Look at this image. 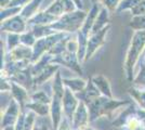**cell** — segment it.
<instances>
[{
  "label": "cell",
  "mask_w": 145,
  "mask_h": 130,
  "mask_svg": "<svg viewBox=\"0 0 145 130\" xmlns=\"http://www.w3.org/2000/svg\"><path fill=\"white\" fill-rule=\"evenodd\" d=\"M145 49V31H134L125 59V74L128 81L132 82L134 79V67L139 62L140 56Z\"/></svg>",
  "instance_id": "6da1fadb"
},
{
  "label": "cell",
  "mask_w": 145,
  "mask_h": 130,
  "mask_svg": "<svg viewBox=\"0 0 145 130\" xmlns=\"http://www.w3.org/2000/svg\"><path fill=\"white\" fill-rule=\"evenodd\" d=\"M131 103L132 102L129 100L120 101V100L114 99V98H107V97L101 95L88 106L89 115H90V123H93L101 117L113 116L115 114L116 110H118L120 107H125Z\"/></svg>",
  "instance_id": "7a4b0ae2"
},
{
  "label": "cell",
  "mask_w": 145,
  "mask_h": 130,
  "mask_svg": "<svg viewBox=\"0 0 145 130\" xmlns=\"http://www.w3.org/2000/svg\"><path fill=\"white\" fill-rule=\"evenodd\" d=\"M87 14L88 12L84 10H77L75 12L66 13L63 16H61L55 23L50 25V27L57 33H65V34L78 33L85 23Z\"/></svg>",
  "instance_id": "3957f363"
},
{
  "label": "cell",
  "mask_w": 145,
  "mask_h": 130,
  "mask_svg": "<svg viewBox=\"0 0 145 130\" xmlns=\"http://www.w3.org/2000/svg\"><path fill=\"white\" fill-rule=\"evenodd\" d=\"M52 64H56L60 66L69 68L71 71L75 72L77 75L81 76L84 74L82 68H81V63L79 62L78 57L76 53H69V52H64L60 56H53L52 59Z\"/></svg>",
  "instance_id": "277c9868"
},
{
  "label": "cell",
  "mask_w": 145,
  "mask_h": 130,
  "mask_svg": "<svg viewBox=\"0 0 145 130\" xmlns=\"http://www.w3.org/2000/svg\"><path fill=\"white\" fill-rule=\"evenodd\" d=\"M109 28H110V25L106 26L105 28H103L102 31H100L99 33H97V34H93V35H90V36H89L85 63L88 62L91 57L97 53V51H99L100 48L105 43V40H106L105 37H106L107 33H108Z\"/></svg>",
  "instance_id": "5b68a950"
},
{
  "label": "cell",
  "mask_w": 145,
  "mask_h": 130,
  "mask_svg": "<svg viewBox=\"0 0 145 130\" xmlns=\"http://www.w3.org/2000/svg\"><path fill=\"white\" fill-rule=\"evenodd\" d=\"M27 28H28L27 21L23 19L21 14L1 22V26H0V29L2 33H7V34L12 33V34H20V35L28 31Z\"/></svg>",
  "instance_id": "8992f818"
},
{
  "label": "cell",
  "mask_w": 145,
  "mask_h": 130,
  "mask_svg": "<svg viewBox=\"0 0 145 130\" xmlns=\"http://www.w3.org/2000/svg\"><path fill=\"white\" fill-rule=\"evenodd\" d=\"M89 123H90L89 108L84 102H80L72 117V130H84L89 126Z\"/></svg>",
  "instance_id": "52a82bcc"
},
{
  "label": "cell",
  "mask_w": 145,
  "mask_h": 130,
  "mask_svg": "<svg viewBox=\"0 0 145 130\" xmlns=\"http://www.w3.org/2000/svg\"><path fill=\"white\" fill-rule=\"evenodd\" d=\"M22 113V108L18 102L14 99H11L9 105L7 106L6 111L2 115L1 119V129L14 126L16 120H18L20 114Z\"/></svg>",
  "instance_id": "ba28073f"
},
{
  "label": "cell",
  "mask_w": 145,
  "mask_h": 130,
  "mask_svg": "<svg viewBox=\"0 0 145 130\" xmlns=\"http://www.w3.org/2000/svg\"><path fill=\"white\" fill-rule=\"evenodd\" d=\"M33 59V48L26 47L24 44H20L14 50L6 52L5 63L6 62H18V61H28L31 63ZM5 65V64H3ZM3 67V66H2ZM1 67V68H2Z\"/></svg>",
  "instance_id": "9c48e42d"
},
{
  "label": "cell",
  "mask_w": 145,
  "mask_h": 130,
  "mask_svg": "<svg viewBox=\"0 0 145 130\" xmlns=\"http://www.w3.org/2000/svg\"><path fill=\"white\" fill-rule=\"evenodd\" d=\"M79 103L80 101L77 99L76 94L66 88L64 97H63V112H64V116L69 120L71 124H72L74 114L77 110Z\"/></svg>",
  "instance_id": "30bf717a"
},
{
  "label": "cell",
  "mask_w": 145,
  "mask_h": 130,
  "mask_svg": "<svg viewBox=\"0 0 145 130\" xmlns=\"http://www.w3.org/2000/svg\"><path fill=\"white\" fill-rule=\"evenodd\" d=\"M52 102H51V112H50V116H51V122H52V127L53 130L59 129L62 119L64 117V112H63V99L52 94Z\"/></svg>",
  "instance_id": "8fae6325"
},
{
  "label": "cell",
  "mask_w": 145,
  "mask_h": 130,
  "mask_svg": "<svg viewBox=\"0 0 145 130\" xmlns=\"http://www.w3.org/2000/svg\"><path fill=\"white\" fill-rule=\"evenodd\" d=\"M102 94L99 91L97 87L94 86V84L92 82L91 78L88 80V85L85 88V90H82L81 92L76 93V97L80 102H84L86 105L89 106L94 101L95 99H97L99 97H101Z\"/></svg>",
  "instance_id": "7c38bea8"
},
{
  "label": "cell",
  "mask_w": 145,
  "mask_h": 130,
  "mask_svg": "<svg viewBox=\"0 0 145 130\" xmlns=\"http://www.w3.org/2000/svg\"><path fill=\"white\" fill-rule=\"evenodd\" d=\"M102 3H92V7L89 10V12L87 14V18L85 20V23L82 25L80 31L82 34H85L86 36H90L92 28H93V25L97 21V18L99 15V13L102 9Z\"/></svg>",
  "instance_id": "4fadbf2b"
},
{
  "label": "cell",
  "mask_w": 145,
  "mask_h": 130,
  "mask_svg": "<svg viewBox=\"0 0 145 130\" xmlns=\"http://www.w3.org/2000/svg\"><path fill=\"white\" fill-rule=\"evenodd\" d=\"M10 80L18 84V85H20V86L25 88V89H27L28 91L34 89V76L31 74L30 66L23 69V71H20L13 77H11Z\"/></svg>",
  "instance_id": "5bb4252c"
},
{
  "label": "cell",
  "mask_w": 145,
  "mask_h": 130,
  "mask_svg": "<svg viewBox=\"0 0 145 130\" xmlns=\"http://www.w3.org/2000/svg\"><path fill=\"white\" fill-rule=\"evenodd\" d=\"M57 20H59V18L50 14L44 10V11L38 12L34 18L28 20L27 21V26H28V28L33 27V26H49V25L55 23Z\"/></svg>",
  "instance_id": "9a60e30c"
},
{
  "label": "cell",
  "mask_w": 145,
  "mask_h": 130,
  "mask_svg": "<svg viewBox=\"0 0 145 130\" xmlns=\"http://www.w3.org/2000/svg\"><path fill=\"white\" fill-rule=\"evenodd\" d=\"M11 84H12V89H11L12 99H14L20 104L22 111H25L26 104L28 102H30V94L28 92V90L23 88V87H21L18 84H15V82H13V81H11Z\"/></svg>",
  "instance_id": "2e32d148"
},
{
  "label": "cell",
  "mask_w": 145,
  "mask_h": 130,
  "mask_svg": "<svg viewBox=\"0 0 145 130\" xmlns=\"http://www.w3.org/2000/svg\"><path fill=\"white\" fill-rule=\"evenodd\" d=\"M91 80L94 84V86L99 89L102 95L107 97V98H113V92H112V87L109 82L108 78L105 77L102 74H97L91 77Z\"/></svg>",
  "instance_id": "e0dca14e"
},
{
  "label": "cell",
  "mask_w": 145,
  "mask_h": 130,
  "mask_svg": "<svg viewBox=\"0 0 145 130\" xmlns=\"http://www.w3.org/2000/svg\"><path fill=\"white\" fill-rule=\"evenodd\" d=\"M60 71V65H56V64H49L47 67L43 69L40 74L34 77V89L36 87H39L43 85L44 82H47L49 79H51L52 77H54L55 74Z\"/></svg>",
  "instance_id": "ac0fdd59"
},
{
  "label": "cell",
  "mask_w": 145,
  "mask_h": 130,
  "mask_svg": "<svg viewBox=\"0 0 145 130\" xmlns=\"http://www.w3.org/2000/svg\"><path fill=\"white\" fill-rule=\"evenodd\" d=\"M108 25H109V11L105 7H102L101 11H100L99 15H97V21H95V23L93 25V28H92V31H91L90 35L97 34V33L102 31L103 28H105Z\"/></svg>",
  "instance_id": "d6986e66"
},
{
  "label": "cell",
  "mask_w": 145,
  "mask_h": 130,
  "mask_svg": "<svg viewBox=\"0 0 145 130\" xmlns=\"http://www.w3.org/2000/svg\"><path fill=\"white\" fill-rule=\"evenodd\" d=\"M64 85L67 89H69L71 91L75 93L81 92L82 90H85V88L88 85V80H85L81 77H77V78H63Z\"/></svg>",
  "instance_id": "ffe728a7"
},
{
  "label": "cell",
  "mask_w": 145,
  "mask_h": 130,
  "mask_svg": "<svg viewBox=\"0 0 145 130\" xmlns=\"http://www.w3.org/2000/svg\"><path fill=\"white\" fill-rule=\"evenodd\" d=\"M52 59H53V56L49 54V53H46L44 56H42L37 62H35L34 64L30 65V69H31V74L34 77H36L38 75L42 72L44 68L48 66L49 64H51L52 62Z\"/></svg>",
  "instance_id": "44dd1931"
},
{
  "label": "cell",
  "mask_w": 145,
  "mask_h": 130,
  "mask_svg": "<svg viewBox=\"0 0 145 130\" xmlns=\"http://www.w3.org/2000/svg\"><path fill=\"white\" fill-rule=\"evenodd\" d=\"M43 0H31L27 6H25L22 9V12H21V16L25 19L26 21L30 20L31 18H34L37 13L39 12V8L40 5L42 3Z\"/></svg>",
  "instance_id": "7402d4cb"
},
{
  "label": "cell",
  "mask_w": 145,
  "mask_h": 130,
  "mask_svg": "<svg viewBox=\"0 0 145 130\" xmlns=\"http://www.w3.org/2000/svg\"><path fill=\"white\" fill-rule=\"evenodd\" d=\"M25 110H28V111L34 112L36 115L40 116L41 118H44L46 116L50 115V112H51V107L48 104H42V103H37V102H28L26 104Z\"/></svg>",
  "instance_id": "603a6c76"
},
{
  "label": "cell",
  "mask_w": 145,
  "mask_h": 130,
  "mask_svg": "<svg viewBox=\"0 0 145 130\" xmlns=\"http://www.w3.org/2000/svg\"><path fill=\"white\" fill-rule=\"evenodd\" d=\"M88 39H89V36H86L85 34H82L80 31L77 33V40H78L77 57L80 63H85L87 48H88Z\"/></svg>",
  "instance_id": "cb8c5ba5"
},
{
  "label": "cell",
  "mask_w": 145,
  "mask_h": 130,
  "mask_svg": "<svg viewBox=\"0 0 145 130\" xmlns=\"http://www.w3.org/2000/svg\"><path fill=\"white\" fill-rule=\"evenodd\" d=\"M135 110H137V107H134L132 105V103L128 107H125L122 110V112L118 115V117H116V119L113 122L114 127H122L123 128V126H125L126 122L128 120V118L131 117L133 114L135 113Z\"/></svg>",
  "instance_id": "d4e9b609"
},
{
  "label": "cell",
  "mask_w": 145,
  "mask_h": 130,
  "mask_svg": "<svg viewBox=\"0 0 145 130\" xmlns=\"http://www.w3.org/2000/svg\"><path fill=\"white\" fill-rule=\"evenodd\" d=\"M65 90H66V87L64 85L63 78H62L60 71H59L55 74L54 77H53V81H52V94L57 95V97H60V98L63 99Z\"/></svg>",
  "instance_id": "484cf974"
},
{
  "label": "cell",
  "mask_w": 145,
  "mask_h": 130,
  "mask_svg": "<svg viewBox=\"0 0 145 130\" xmlns=\"http://www.w3.org/2000/svg\"><path fill=\"white\" fill-rule=\"evenodd\" d=\"M29 31H31L36 39H41V38L48 37V36H51L55 33H57V31H53L50 27V25L49 26H33L29 28Z\"/></svg>",
  "instance_id": "4316f807"
},
{
  "label": "cell",
  "mask_w": 145,
  "mask_h": 130,
  "mask_svg": "<svg viewBox=\"0 0 145 130\" xmlns=\"http://www.w3.org/2000/svg\"><path fill=\"white\" fill-rule=\"evenodd\" d=\"M46 11L49 12L50 14H52V15L56 16V18H59V19L65 14L62 0H54V1H53V2L46 9Z\"/></svg>",
  "instance_id": "83f0119b"
},
{
  "label": "cell",
  "mask_w": 145,
  "mask_h": 130,
  "mask_svg": "<svg viewBox=\"0 0 145 130\" xmlns=\"http://www.w3.org/2000/svg\"><path fill=\"white\" fill-rule=\"evenodd\" d=\"M30 101L31 102H37V103H42V104L51 105L52 97L48 95L43 90H39V91H35L34 93L30 94Z\"/></svg>",
  "instance_id": "f1b7e54d"
},
{
  "label": "cell",
  "mask_w": 145,
  "mask_h": 130,
  "mask_svg": "<svg viewBox=\"0 0 145 130\" xmlns=\"http://www.w3.org/2000/svg\"><path fill=\"white\" fill-rule=\"evenodd\" d=\"M72 35V34H71ZM71 35H68L67 37H65L64 39H62L60 40L57 43H55L54 46L52 47V49L49 51L48 53L49 54H51V56H60L62 53H64V52H66V44H67V41L72 38Z\"/></svg>",
  "instance_id": "f546056e"
},
{
  "label": "cell",
  "mask_w": 145,
  "mask_h": 130,
  "mask_svg": "<svg viewBox=\"0 0 145 130\" xmlns=\"http://www.w3.org/2000/svg\"><path fill=\"white\" fill-rule=\"evenodd\" d=\"M20 44H21V35L20 34H12V33L7 34V52L14 50Z\"/></svg>",
  "instance_id": "4dcf8cb0"
},
{
  "label": "cell",
  "mask_w": 145,
  "mask_h": 130,
  "mask_svg": "<svg viewBox=\"0 0 145 130\" xmlns=\"http://www.w3.org/2000/svg\"><path fill=\"white\" fill-rule=\"evenodd\" d=\"M22 9L21 7L18 8H6V9H1L0 11V20L1 22L6 21V20H9L13 18V16H16L18 14H21L22 12Z\"/></svg>",
  "instance_id": "1f68e13d"
},
{
  "label": "cell",
  "mask_w": 145,
  "mask_h": 130,
  "mask_svg": "<svg viewBox=\"0 0 145 130\" xmlns=\"http://www.w3.org/2000/svg\"><path fill=\"white\" fill-rule=\"evenodd\" d=\"M129 27H131L134 31H145V15L132 16L129 23Z\"/></svg>",
  "instance_id": "d6a6232c"
},
{
  "label": "cell",
  "mask_w": 145,
  "mask_h": 130,
  "mask_svg": "<svg viewBox=\"0 0 145 130\" xmlns=\"http://www.w3.org/2000/svg\"><path fill=\"white\" fill-rule=\"evenodd\" d=\"M142 127H144V126L142 125V123L140 122V119L137 117V115L134 113L131 117L128 118V120L123 126V130H140Z\"/></svg>",
  "instance_id": "836d02e7"
},
{
  "label": "cell",
  "mask_w": 145,
  "mask_h": 130,
  "mask_svg": "<svg viewBox=\"0 0 145 130\" xmlns=\"http://www.w3.org/2000/svg\"><path fill=\"white\" fill-rule=\"evenodd\" d=\"M141 1L142 0H121L116 13H121L122 11H127V10L131 11L133 8H135Z\"/></svg>",
  "instance_id": "e575fe53"
},
{
  "label": "cell",
  "mask_w": 145,
  "mask_h": 130,
  "mask_svg": "<svg viewBox=\"0 0 145 130\" xmlns=\"http://www.w3.org/2000/svg\"><path fill=\"white\" fill-rule=\"evenodd\" d=\"M36 41L37 39L34 36V34L31 33V31H27L23 34H21V44H24L26 47L33 48L35 46Z\"/></svg>",
  "instance_id": "d590c367"
},
{
  "label": "cell",
  "mask_w": 145,
  "mask_h": 130,
  "mask_svg": "<svg viewBox=\"0 0 145 130\" xmlns=\"http://www.w3.org/2000/svg\"><path fill=\"white\" fill-rule=\"evenodd\" d=\"M36 114L34 112L26 110V117H25L24 130H34L36 125Z\"/></svg>",
  "instance_id": "8d00e7d4"
},
{
  "label": "cell",
  "mask_w": 145,
  "mask_h": 130,
  "mask_svg": "<svg viewBox=\"0 0 145 130\" xmlns=\"http://www.w3.org/2000/svg\"><path fill=\"white\" fill-rule=\"evenodd\" d=\"M134 87H145V64L141 65V69L132 81Z\"/></svg>",
  "instance_id": "74e56055"
},
{
  "label": "cell",
  "mask_w": 145,
  "mask_h": 130,
  "mask_svg": "<svg viewBox=\"0 0 145 130\" xmlns=\"http://www.w3.org/2000/svg\"><path fill=\"white\" fill-rule=\"evenodd\" d=\"M121 0H102V6L105 7L109 12H116Z\"/></svg>",
  "instance_id": "f35d334b"
},
{
  "label": "cell",
  "mask_w": 145,
  "mask_h": 130,
  "mask_svg": "<svg viewBox=\"0 0 145 130\" xmlns=\"http://www.w3.org/2000/svg\"><path fill=\"white\" fill-rule=\"evenodd\" d=\"M66 51L69 52V53H76L77 54V51H78V40H77V37H76V39L71 38L67 41Z\"/></svg>",
  "instance_id": "ab89813d"
},
{
  "label": "cell",
  "mask_w": 145,
  "mask_h": 130,
  "mask_svg": "<svg viewBox=\"0 0 145 130\" xmlns=\"http://www.w3.org/2000/svg\"><path fill=\"white\" fill-rule=\"evenodd\" d=\"M132 16H138V15H145V0H142L135 8L131 10Z\"/></svg>",
  "instance_id": "60d3db41"
},
{
  "label": "cell",
  "mask_w": 145,
  "mask_h": 130,
  "mask_svg": "<svg viewBox=\"0 0 145 130\" xmlns=\"http://www.w3.org/2000/svg\"><path fill=\"white\" fill-rule=\"evenodd\" d=\"M25 117H26V110L22 111L20 114L16 123L14 125V129L15 130H24V124H25Z\"/></svg>",
  "instance_id": "b9f144b4"
},
{
  "label": "cell",
  "mask_w": 145,
  "mask_h": 130,
  "mask_svg": "<svg viewBox=\"0 0 145 130\" xmlns=\"http://www.w3.org/2000/svg\"><path fill=\"white\" fill-rule=\"evenodd\" d=\"M0 89H1V93L11 92V89H12V84H11V80H10V79H3V78H1Z\"/></svg>",
  "instance_id": "7bdbcfd3"
},
{
  "label": "cell",
  "mask_w": 145,
  "mask_h": 130,
  "mask_svg": "<svg viewBox=\"0 0 145 130\" xmlns=\"http://www.w3.org/2000/svg\"><path fill=\"white\" fill-rule=\"evenodd\" d=\"M30 1L31 0H12L8 8H18V7L24 8L25 6H27L29 3Z\"/></svg>",
  "instance_id": "ee69618b"
},
{
  "label": "cell",
  "mask_w": 145,
  "mask_h": 130,
  "mask_svg": "<svg viewBox=\"0 0 145 130\" xmlns=\"http://www.w3.org/2000/svg\"><path fill=\"white\" fill-rule=\"evenodd\" d=\"M57 130H72V124L69 123V120H68L65 116L62 119V122H61V124H60V126H59V129Z\"/></svg>",
  "instance_id": "f6af8a7d"
},
{
  "label": "cell",
  "mask_w": 145,
  "mask_h": 130,
  "mask_svg": "<svg viewBox=\"0 0 145 130\" xmlns=\"http://www.w3.org/2000/svg\"><path fill=\"white\" fill-rule=\"evenodd\" d=\"M135 115L137 117L140 119V122L142 123V125L145 127V110L144 108H141V107H137V111H135Z\"/></svg>",
  "instance_id": "bcb514c9"
},
{
  "label": "cell",
  "mask_w": 145,
  "mask_h": 130,
  "mask_svg": "<svg viewBox=\"0 0 145 130\" xmlns=\"http://www.w3.org/2000/svg\"><path fill=\"white\" fill-rule=\"evenodd\" d=\"M12 0H0V6H1V9H6L9 7V5L11 3Z\"/></svg>",
  "instance_id": "7dc6e473"
},
{
  "label": "cell",
  "mask_w": 145,
  "mask_h": 130,
  "mask_svg": "<svg viewBox=\"0 0 145 130\" xmlns=\"http://www.w3.org/2000/svg\"><path fill=\"white\" fill-rule=\"evenodd\" d=\"M75 3H76V6L78 8V10H82V0H72Z\"/></svg>",
  "instance_id": "c3c4849f"
},
{
  "label": "cell",
  "mask_w": 145,
  "mask_h": 130,
  "mask_svg": "<svg viewBox=\"0 0 145 130\" xmlns=\"http://www.w3.org/2000/svg\"><path fill=\"white\" fill-rule=\"evenodd\" d=\"M40 126H41V130H50V129H49V127H48V125H47V123H44V122H43L42 118H41Z\"/></svg>",
  "instance_id": "681fc988"
},
{
  "label": "cell",
  "mask_w": 145,
  "mask_h": 130,
  "mask_svg": "<svg viewBox=\"0 0 145 130\" xmlns=\"http://www.w3.org/2000/svg\"><path fill=\"white\" fill-rule=\"evenodd\" d=\"M1 130H15L14 129V126H11V127H7V128H3Z\"/></svg>",
  "instance_id": "f907efd6"
},
{
  "label": "cell",
  "mask_w": 145,
  "mask_h": 130,
  "mask_svg": "<svg viewBox=\"0 0 145 130\" xmlns=\"http://www.w3.org/2000/svg\"><path fill=\"white\" fill-rule=\"evenodd\" d=\"M92 1V3H101L102 2V0H91Z\"/></svg>",
  "instance_id": "816d5d0a"
},
{
  "label": "cell",
  "mask_w": 145,
  "mask_h": 130,
  "mask_svg": "<svg viewBox=\"0 0 145 130\" xmlns=\"http://www.w3.org/2000/svg\"><path fill=\"white\" fill-rule=\"evenodd\" d=\"M84 130H95V129H93L92 127H90V126H88V127H87V128H85Z\"/></svg>",
  "instance_id": "f5cc1de1"
},
{
  "label": "cell",
  "mask_w": 145,
  "mask_h": 130,
  "mask_svg": "<svg viewBox=\"0 0 145 130\" xmlns=\"http://www.w3.org/2000/svg\"><path fill=\"white\" fill-rule=\"evenodd\" d=\"M143 56H145V49H144V51H143Z\"/></svg>",
  "instance_id": "db71d44e"
}]
</instances>
